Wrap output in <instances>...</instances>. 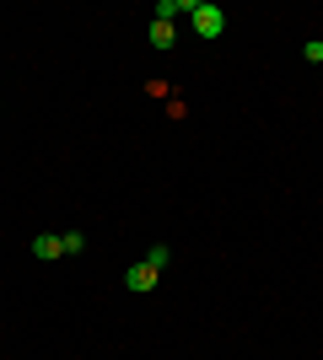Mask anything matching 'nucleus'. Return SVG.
I'll list each match as a JSON object with an SVG mask.
<instances>
[{
  "label": "nucleus",
  "mask_w": 323,
  "mask_h": 360,
  "mask_svg": "<svg viewBox=\"0 0 323 360\" xmlns=\"http://www.w3.org/2000/svg\"><path fill=\"white\" fill-rule=\"evenodd\" d=\"M156 280H162V269H151L146 258H140V264H129V269H124V285L135 290V296H146V290H156Z\"/></svg>",
  "instance_id": "f03ea898"
},
{
  "label": "nucleus",
  "mask_w": 323,
  "mask_h": 360,
  "mask_svg": "<svg viewBox=\"0 0 323 360\" xmlns=\"http://www.w3.org/2000/svg\"><path fill=\"white\" fill-rule=\"evenodd\" d=\"M302 54H308V60H312V65H318V60H323V44H318V38H312V44H308V49H302Z\"/></svg>",
  "instance_id": "0eeeda50"
},
{
  "label": "nucleus",
  "mask_w": 323,
  "mask_h": 360,
  "mask_svg": "<svg viewBox=\"0 0 323 360\" xmlns=\"http://www.w3.org/2000/svg\"><path fill=\"white\" fill-rule=\"evenodd\" d=\"M194 32H200V38H221V32H227V11H221V6H210V0H194Z\"/></svg>",
  "instance_id": "f257e3e1"
},
{
  "label": "nucleus",
  "mask_w": 323,
  "mask_h": 360,
  "mask_svg": "<svg viewBox=\"0 0 323 360\" xmlns=\"http://www.w3.org/2000/svg\"><path fill=\"white\" fill-rule=\"evenodd\" d=\"M172 38H178V27H172V22H151V44H156V49H172Z\"/></svg>",
  "instance_id": "20e7f679"
},
{
  "label": "nucleus",
  "mask_w": 323,
  "mask_h": 360,
  "mask_svg": "<svg viewBox=\"0 0 323 360\" xmlns=\"http://www.w3.org/2000/svg\"><path fill=\"white\" fill-rule=\"evenodd\" d=\"M32 258H60V237H54V231H38V237H32Z\"/></svg>",
  "instance_id": "7ed1b4c3"
},
{
  "label": "nucleus",
  "mask_w": 323,
  "mask_h": 360,
  "mask_svg": "<svg viewBox=\"0 0 323 360\" xmlns=\"http://www.w3.org/2000/svg\"><path fill=\"white\" fill-rule=\"evenodd\" d=\"M60 253H70V258L87 253V237H81V231H65V237H60Z\"/></svg>",
  "instance_id": "39448f33"
},
{
  "label": "nucleus",
  "mask_w": 323,
  "mask_h": 360,
  "mask_svg": "<svg viewBox=\"0 0 323 360\" xmlns=\"http://www.w3.org/2000/svg\"><path fill=\"white\" fill-rule=\"evenodd\" d=\"M146 264H151V269H167V248H162V242H156L151 253H146Z\"/></svg>",
  "instance_id": "423d86ee"
}]
</instances>
